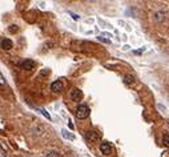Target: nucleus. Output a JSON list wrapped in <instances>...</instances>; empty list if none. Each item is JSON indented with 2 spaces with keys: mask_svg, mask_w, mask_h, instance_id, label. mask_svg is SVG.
Here are the masks:
<instances>
[{
  "mask_svg": "<svg viewBox=\"0 0 169 157\" xmlns=\"http://www.w3.org/2000/svg\"><path fill=\"white\" fill-rule=\"evenodd\" d=\"M47 157H61V156H60L59 152H56V150H52V152H49V153L47 154Z\"/></svg>",
  "mask_w": 169,
  "mask_h": 157,
  "instance_id": "obj_9",
  "label": "nucleus"
},
{
  "mask_svg": "<svg viewBox=\"0 0 169 157\" xmlns=\"http://www.w3.org/2000/svg\"><path fill=\"white\" fill-rule=\"evenodd\" d=\"M51 89L53 93H60V92L64 89V85H63V83L60 80H56L51 84Z\"/></svg>",
  "mask_w": 169,
  "mask_h": 157,
  "instance_id": "obj_3",
  "label": "nucleus"
},
{
  "mask_svg": "<svg viewBox=\"0 0 169 157\" xmlns=\"http://www.w3.org/2000/svg\"><path fill=\"white\" fill-rule=\"evenodd\" d=\"M71 16H72L75 20H77V19H79V16H77V15H75V14H72V12H71Z\"/></svg>",
  "mask_w": 169,
  "mask_h": 157,
  "instance_id": "obj_17",
  "label": "nucleus"
},
{
  "mask_svg": "<svg viewBox=\"0 0 169 157\" xmlns=\"http://www.w3.org/2000/svg\"><path fill=\"white\" fill-rule=\"evenodd\" d=\"M5 84V80H4V77H3V75L0 73V85H4Z\"/></svg>",
  "mask_w": 169,
  "mask_h": 157,
  "instance_id": "obj_16",
  "label": "nucleus"
},
{
  "mask_svg": "<svg viewBox=\"0 0 169 157\" xmlns=\"http://www.w3.org/2000/svg\"><path fill=\"white\" fill-rule=\"evenodd\" d=\"M100 150H101V153H103V154L109 156V154L112 153V147H110L109 143H103L100 145Z\"/></svg>",
  "mask_w": 169,
  "mask_h": 157,
  "instance_id": "obj_5",
  "label": "nucleus"
},
{
  "mask_svg": "<svg viewBox=\"0 0 169 157\" xmlns=\"http://www.w3.org/2000/svg\"><path fill=\"white\" fill-rule=\"evenodd\" d=\"M91 111H89V107L87 104H80L79 107L76 108V117L80 120L83 119H87L88 116H89Z\"/></svg>",
  "mask_w": 169,
  "mask_h": 157,
  "instance_id": "obj_1",
  "label": "nucleus"
},
{
  "mask_svg": "<svg viewBox=\"0 0 169 157\" xmlns=\"http://www.w3.org/2000/svg\"><path fill=\"white\" fill-rule=\"evenodd\" d=\"M99 40H101V41H104V43H110V40H109V39L101 37V36H99Z\"/></svg>",
  "mask_w": 169,
  "mask_h": 157,
  "instance_id": "obj_15",
  "label": "nucleus"
},
{
  "mask_svg": "<svg viewBox=\"0 0 169 157\" xmlns=\"http://www.w3.org/2000/svg\"><path fill=\"white\" fill-rule=\"evenodd\" d=\"M0 47H1L4 51H10V49L14 47V43H12V40H10V39H3L1 43H0Z\"/></svg>",
  "mask_w": 169,
  "mask_h": 157,
  "instance_id": "obj_6",
  "label": "nucleus"
},
{
  "mask_svg": "<svg viewBox=\"0 0 169 157\" xmlns=\"http://www.w3.org/2000/svg\"><path fill=\"white\" fill-rule=\"evenodd\" d=\"M71 99H72L73 101H80L83 99V92L80 91L79 88H73L72 91H71Z\"/></svg>",
  "mask_w": 169,
  "mask_h": 157,
  "instance_id": "obj_4",
  "label": "nucleus"
},
{
  "mask_svg": "<svg viewBox=\"0 0 169 157\" xmlns=\"http://www.w3.org/2000/svg\"><path fill=\"white\" fill-rule=\"evenodd\" d=\"M164 144H165V147H168V145H169V135H168V133H165V135H164Z\"/></svg>",
  "mask_w": 169,
  "mask_h": 157,
  "instance_id": "obj_12",
  "label": "nucleus"
},
{
  "mask_svg": "<svg viewBox=\"0 0 169 157\" xmlns=\"http://www.w3.org/2000/svg\"><path fill=\"white\" fill-rule=\"evenodd\" d=\"M39 111L42 112L43 115H44V116H45V117H47V119H48V120H51V116H49V113H48V112H45L44 109H39Z\"/></svg>",
  "mask_w": 169,
  "mask_h": 157,
  "instance_id": "obj_13",
  "label": "nucleus"
},
{
  "mask_svg": "<svg viewBox=\"0 0 169 157\" xmlns=\"http://www.w3.org/2000/svg\"><path fill=\"white\" fill-rule=\"evenodd\" d=\"M19 65H20V68H23L25 71H32L35 68V61L33 60H29V59H25L23 61H20Z\"/></svg>",
  "mask_w": 169,
  "mask_h": 157,
  "instance_id": "obj_2",
  "label": "nucleus"
},
{
  "mask_svg": "<svg viewBox=\"0 0 169 157\" xmlns=\"http://www.w3.org/2000/svg\"><path fill=\"white\" fill-rule=\"evenodd\" d=\"M135 81H136V79H135L133 75H125V77H124V84L125 85H133Z\"/></svg>",
  "mask_w": 169,
  "mask_h": 157,
  "instance_id": "obj_8",
  "label": "nucleus"
},
{
  "mask_svg": "<svg viewBox=\"0 0 169 157\" xmlns=\"http://www.w3.org/2000/svg\"><path fill=\"white\" fill-rule=\"evenodd\" d=\"M0 157H7V150L1 147V144H0Z\"/></svg>",
  "mask_w": 169,
  "mask_h": 157,
  "instance_id": "obj_10",
  "label": "nucleus"
},
{
  "mask_svg": "<svg viewBox=\"0 0 169 157\" xmlns=\"http://www.w3.org/2000/svg\"><path fill=\"white\" fill-rule=\"evenodd\" d=\"M63 135H64L65 137H68V139H71V140H73V139H75V137H73L72 135H69V133H67V130H63Z\"/></svg>",
  "mask_w": 169,
  "mask_h": 157,
  "instance_id": "obj_14",
  "label": "nucleus"
},
{
  "mask_svg": "<svg viewBox=\"0 0 169 157\" xmlns=\"http://www.w3.org/2000/svg\"><path fill=\"white\" fill-rule=\"evenodd\" d=\"M85 137L87 140H89V141H97L99 140V135H97L95 130H88L85 133Z\"/></svg>",
  "mask_w": 169,
  "mask_h": 157,
  "instance_id": "obj_7",
  "label": "nucleus"
},
{
  "mask_svg": "<svg viewBox=\"0 0 169 157\" xmlns=\"http://www.w3.org/2000/svg\"><path fill=\"white\" fill-rule=\"evenodd\" d=\"M17 31H19V27H17V25L12 24V25L10 27V32H11V33H14V32H17Z\"/></svg>",
  "mask_w": 169,
  "mask_h": 157,
  "instance_id": "obj_11",
  "label": "nucleus"
}]
</instances>
